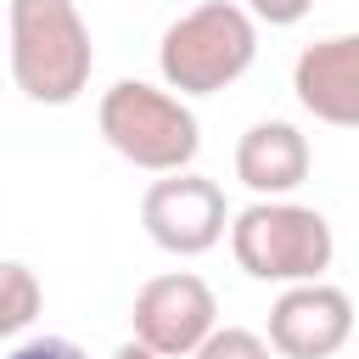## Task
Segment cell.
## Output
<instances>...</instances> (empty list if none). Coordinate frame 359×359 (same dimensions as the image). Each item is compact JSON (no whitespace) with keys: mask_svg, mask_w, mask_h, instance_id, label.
Returning <instances> with one entry per match:
<instances>
[{"mask_svg":"<svg viewBox=\"0 0 359 359\" xmlns=\"http://www.w3.org/2000/svg\"><path fill=\"white\" fill-rule=\"evenodd\" d=\"M11 79L39 107H67L95 73V45L73 0H11Z\"/></svg>","mask_w":359,"mask_h":359,"instance_id":"obj_1","label":"cell"},{"mask_svg":"<svg viewBox=\"0 0 359 359\" xmlns=\"http://www.w3.org/2000/svg\"><path fill=\"white\" fill-rule=\"evenodd\" d=\"M258 56V22L236 6V0H202L185 17H174L163 28L157 45V67L163 84L185 95H213L224 84H236Z\"/></svg>","mask_w":359,"mask_h":359,"instance_id":"obj_2","label":"cell"},{"mask_svg":"<svg viewBox=\"0 0 359 359\" xmlns=\"http://www.w3.org/2000/svg\"><path fill=\"white\" fill-rule=\"evenodd\" d=\"M230 252H236L241 275H252V280L303 286L331 269L337 236L320 208L275 196V202H252V208L230 213Z\"/></svg>","mask_w":359,"mask_h":359,"instance_id":"obj_3","label":"cell"},{"mask_svg":"<svg viewBox=\"0 0 359 359\" xmlns=\"http://www.w3.org/2000/svg\"><path fill=\"white\" fill-rule=\"evenodd\" d=\"M107 146L146 168V174H180L196 163L202 151V129H196V112L174 95V90H157L146 79H118L107 95H101V112H95Z\"/></svg>","mask_w":359,"mask_h":359,"instance_id":"obj_4","label":"cell"},{"mask_svg":"<svg viewBox=\"0 0 359 359\" xmlns=\"http://www.w3.org/2000/svg\"><path fill=\"white\" fill-rule=\"evenodd\" d=\"M140 224H146V236H151L163 252L196 258V252H208V247L224 241V230H230V202H224L219 180L180 168V174H163V180L146 185V196H140Z\"/></svg>","mask_w":359,"mask_h":359,"instance_id":"obj_5","label":"cell"},{"mask_svg":"<svg viewBox=\"0 0 359 359\" xmlns=\"http://www.w3.org/2000/svg\"><path fill=\"white\" fill-rule=\"evenodd\" d=\"M135 342L151 348L157 359H191V348L219 325V297L202 275L191 269H168V275H151L140 292H135Z\"/></svg>","mask_w":359,"mask_h":359,"instance_id":"obj_6","label":"cell"},{"mask_svg":"<svg viewBox=\"0 0 359 359\" xmlns=\"http://www.w3.org/2000/svg\"><path fill=\"white\" fill-rule=\"evenodd\" d=\"M353 337V303L331 280H303L286 286L269 309V353L280 359H331Z\"/></svg>","mask_w":359,"mask_h":359,"instance_id":"obj_7","label":"cell"},{"mask_svg":"<svg viewBox=\"0 0 359 359\" xmlns=\"http://www.w3.org/2000/svg\"><path fill=\"white\" fill-rule=\"evenodd\" d=\"M292 90L320 123L353 129L359 123V39L331 34L320 45H303V56L292 67Z\"/></svg>","mask_w":359,"mask_h":359,"instance_id":"obj_8","label":"cell"},{"mask_svg":"<svg viewBox=\"0 0 359 359\" xmlns=\"http://www.w3.org/2000/svg\"><path fill=\"white\" fill-rule=\"evenodd\" d=\"M309 140L297 123H252L241 140H236V180L258 196V202H275V196H292L303 180H309Z\"/></svg>","mask_w":359,"mask_h":359,"instance_id":"obj_9","label":"cell"},{"mask_svg":"<svg viewBox=\"0 0 359 359\" xmlns=\"http://www.w3.org/2000/svg\"><path fill=\"white\" fill-rule=\"evenodd\" d=\"M39 303H45L39 275L28 264H17V258H0V342L22 337L34 325V314H39Z\"/></svg>","mask_w":359,"mask_h":359,"instance_id":"obj_10","label":"cell"},{"mask_svg":"<svg viewBox=\"0 0 359 359\" xmlns=\"http://www.w3.org/2000/svg\"><path fill=\"white\" fill-rule=\"evenodd\" d=\"M191 359H275V353H269V342H264L258 331H247V325H213V331L191 348Z\"/></svg>","mask_w":359,"mask_h":359,"instance_id":"obj_11","label":"cell"},{"mask_svg":"<svg viewBox=\"0 0 359 359\" xmlns=\"http://www.w3.org/2000/svg\"><path fill=\"white\" fill-rule=\"evenodd\" d=\"M252 22H269V28H292V22H303L309 11H314V0H247L241 6Z\"/></svg>","mask_w":359,"mask_h":359,"instance_id":"obj_12","label":"cell"},{"mask_svg":"<svg viewBox=\"0 0 359 359\" xmlns=\"http://www.w3.org/2000/svg\"><path fill=\"white\" fill-rule=\"evenodd\" d=\"M6 359H90L79 342H67V337H28V342H17Z\"/></svg>","mask_w":359,"mask_h":359,"instance_id":"obj_13","label":"cell"},{"mask_svg":"<svg viewBox=\"0 0 359 359\" xmlns=\"http://www.w3.org/2000/svg\"><path fill=\"white\" fill-rule=\"evenodd\" d=\"M112 359H157V353H151V348H140V342H135V337H129V342H123V348H118V353H112Z\"/></svg>","mask_w":359,"mask_h":359,"instance_id":"obj_14","label":"cell"}]
</instances>
